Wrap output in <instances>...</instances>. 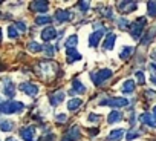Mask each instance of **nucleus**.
<instances>
[{"mask_svg":"<svg viewBox=\"0 0 156 141\" xmlns=\"http://www.w3.org/2000/svg\"><path fill=\"white\" fill-rule=\"evenodd\" d=\"M25 109V104L22 101H5L0 103V112L3 114H16Z\"/></svg>","mask_w":156,"mask_h":141,"instance_id":"obj_1","label":"nucleus"},{"mask_svg":"<svg viewBox=\"0 0 156 141\" xmlns=\"http://www.w3.org/2000/svg\"><path fill=\"white\" fill-rule=\"evenodd\" d=\"M112 77V70L110 69H101L98 72H92L90 74V78H92V83L95 86H101L104 81H107L109 78Z\"/></svg>","mask_w":156,"mask_h":141,"instance_id":"obj_2","label":"nucleus"},{"mask_svg":"<svg viewBox=\"0 0 156 141\" xmlns=\"http://www.w3.org/2000/svg\"><path fill=\"white\" fill-rule=\"evenodd\" d=\"M145 23H147L145 17H139V19H136L133 23H130V26H129V28H130V34H132V37H133L135 40H138V38L141 37Z\"/></svg>","mask_w":156,"mask_h":141,"instance_id":"obj_3","label":"nucleus"},{"mask_svg":"<svg viewBox=\"0 0 156 141\" xmlns=\"http://www.w3.org/2000/svg\"><path fill=\"white\" fill-rule=\"evenodd\" d=\"M129 101L126 98H119V97H113V98H106L100 103V106H110V107H124L127 106Z\"/></svg>","mask_w":156,"mask_h":141,"instance_id":"obj_4","label":"nucleus"},{"mask_svg":"<svg viewBox=\"0 0 156 141\" xmlns=\"http://www.w3.org/2000/svg\"><path fill=\"white\" fill-rule=\"evenodd\" d=\"M19 89H20L22 92H25L26 95H29V97H34V95L38 94V88H37L35 85L29 83V81H23V83H20V85H19Z\"/></svg>","mask_w":156,"mask_h":141,"instance_id":"obj_5","label":"nucleus"},{"mask_svg":"<svg viewBox=\"0 0 156 141\" xmlns=\"http://www.w3.org/2000/svg\"><path fill=\"white\" fill-rule=\"evenodd\" d=\"M3 92H5V95L8 98H12L16 95V86H14V83L9 78H5L3 80Z\"/></svg>","mask_w":156,"mask_h":141,"instance_id":"obj_6","label":"nucleus"},{"mask_svg":"<svg viewBox=\"0 0 156 141\" xmlns=\"http://www.w3.org/2000/svg\"><path fill=\"white\" fill-rule=\"evenodd\" d=\"M70 17H72V14L69 9H57V13H55V22H58V23H64Z\"/></svg>","mask_w":156,"mask_h":141,"instance_id":"obj_7","label":"nucleus"},{"mask_svg":"<svg viewBox=\"0 0 156 141\" xmlns=\"http://www.w3.org/2000/svg\"><path fill=\"white\" fill-rule=\"evenodd\" d=\"M103 34H104V29H97L94 34H90V37H89V45H90L92 48H97L98 43H100V40H101V37H103Z\"/></svg>","mask_w":156,"mask_h":141,"instance_id":"obj_8","label":"nucleus"},{"mask_svg":"<svg viewBox=\"0 0 156 141\" xmlns=\"http://www.w3.org/2000/svg\"><path fill=\"white\" fill-rule=\"evenodd\" d=\"M34 135H35V127H23V129H20V136L25 141H34Z\"/></svg>","mask_w":156,"mask_h":141,"instance_id":"obj_9","label":"nucleus"},{"mask_svg":"<svg viewBox=\"0 0 156 141\" xmlns=\"http://www.w3.org/2000/svg\"><path fill=\"white\" fill-rule=\"evenodd\" d=\"M118 9L121 13H126V14L132 13L136 9V2H121V3H118Z\"/></svg>","mask_w":156,"mask_h":141,"instance_id":"obj_10","label":"nucleus"},{"mask_svg":"<svg viewBox=\"0 0 156 141\" xmlns=\"http://www.w3.org/2000/svg\"><path fill=\"white\" fill-rule=\"evenodd\" d=\"M86 92V88H84V85L83 83H80V80H73L72 81V91L69 92L70 95H73V94H84Z\"/></svg>","mask_w":156,"mask_h":141,"instance_id":"obj_11","label":"nucleus"},{"mask_svg":"<svg viewBox=\"0 0 156 141\" xmlns=\"http://www.w3.org/2000/svg\"><path fill=\"white\" fill-rule=\"evenodd\" d=\"M54 37H57V31H55L52 26H48V28H44V29L41 31V38H43L44 42H49V40H52Z\"/></svg>","mask_w":156,"mask_h":141,"instance_id":"obj_12","label":"nucleus"},{"mask_svg":"<svg viewBox=\"0 0 156 141\" xmlns=\"http://www.w3.org/2000/svg\"><path fill=\"white\" fill-rule=\"evenodd\" d=\"M141 121L144 123V124H148L150 127H156V118H154V115H151V114H148V112H145V114H142L141 117Z\"/></svg>","mask_w":156,"mask_h":141,"instance_id":"obj_13","label":"nucleus"},{"mask_svg":"<svg viewBox=\"0 0 156 141\" xmlns=\"http://www.w3.org/2000/svg\"><path fill=\"white\" fill-rule=\"evenodd\" d=\"M124 136V129H113L109 135H107V141H119Z\"/></svg>","mask_w":156,"mask_h":141,"instance_id":"obj_14","label":"nucleus"},{"mask_svg":"<svg viewBox=\"0 0 156 141\" xmlns=\"http://www.w3.org/2000/svg\"><path fill=\"white\" fill-rule=\"evenodd\" d=\"M31 9L38 11V13H46L49 9V3L48 2H32L31 3Z\"/></svg>","mask_w":156,"mask_h":141,"instance_id":"obj_15","label":"nucleus"},{"mask_svg":"<svg viewBox=\"0 0 156 141\" xmlns=\"http://www.w3.org/2000/svg\"><path fill=\"white\" fill-rule=\"evenodd\" d=\"M115 40H116V35H115L113 32H109V34H107V37H106V40H104V43H103L104 49H106V51H110V49H113Z\"/></svg>","mask_w":156,"mask_h":141,"instance_id":"obj_16","label":"nucleus"},{"mask_svg":"<svg viewBox=\"0 0 156 141\" xmlns=\"http://www.w3.org/2000/svg\"><path fill=\"white\" fill-rule=\"evenodd\" d=\"M63 100H64V94H63L61 91H60V92H55V94H51V97H49V101H51L52 106L60 104Z\"/></svg>","mask_w":156,"mask_h":141,"instance_id":"obj_17","label":"nucleus"},{"mask_svg":"<svg viewBox=\"0 0 156 141\" xmlns=\"http://www.w3.org/2000/svg\"><path fill=\"white\" fill-rule=\"evenodd\" d=\"M121 91H122V94H132V92L135 91V81H133V80H127V81H124Z\"/></svg>","mask_w":156,"mask_h":141,"instance_id":"obj_18","label":"nucleus"},{"mask_svg":"<svg viewBox=\"0 0 156 141\" xmlns=\"http://www.w3.org/2000/svg\"><path fill=\"white\" fill-rule=\"evenodd\" d=\"M121 120H122V114H121V112H118V110H113V112L107 117V123H109V124L118 123V121H121Z\"/></svg>","mask_w":156,"mask_h":141,"instance_id":"obj_19","label":"nucleus"},{"mask_svg":"<svg viewBox=\"0 0 156 141\" xmlns=\"http://www.w3.org/2000/svg\"><path fill=\"white\" fill-rule=\"evenodd\" d=\"M76 60H81V55L75 49H67V63H73Z\"/></svg>","mask_w":156,"mask_h":141,"instance_id":"obj_20","label":"nucleus"},{"mask_svg":"<svg viewBox=\"0 0 156 141\" xmlns=\"http://www.w3.org/2000/svg\"><path fill=\"white\" fill-rule=\"evenodd\" d=\"M83 104V101L80 100V98H73V100H69V103H67V109L70 110V112H73V110H76L78 107H80Z\"/></svg>","mask_w":156,"mask_h":141,"instance_id":"obj_21","label":"nucleus"},{"mask_svg":"<svg viewBox=\"0 0 156 141\" xmlns=\"http://www.w3.org/2000/svg\"><path fill=\"white\" fill-rule=\"evenodd\" d=\"M76 43H78V35H70L67 40H66V48L67 49H75V46H76Z\"/></svg>","mask_w":156,"mask_h":141,"instance_id":"obj_22","label":"nucleus"},{"mask_svg":"<svg viewBox=\"0 0 156 141\" xmlns=\"http://www.w3.org/2000/svg\"><path fill=\"white\" fill-rule=\"evenodd\" d=\"M132 54H133V48H132V46H127V48H124V49L121 51L119 57H121V60H127L129 57H132Z\"/></svg>","mask_w":156,"mask_h":141,"instance_id":"obj_23","label":"nucleus"},{"mask_svg":"<svg viewBox=\"0 0 156 141\" xmlns=\"http://www.w3.org/2000/svg\"><path fill=\"white\" fill-rule=\"evenodd\" d=\"M51 22H52V19L48 17V16H38V17L35 19V23H37V25H48V23H51Z\"/></svg>","mask_w":156,"mask_h":141,"instance_id":"obj_24","label":"nucleus"},{"mask_svg":"<svg viewBox=\"0 0 156 141\" xmlns=\"http://www.w3.org/2000/svg\"><path fill=\"white\" fill-rule=\"evenodd\" d=\"M154 34H156V28H151V29L147 32L145 38H142V45H148V43H150V40L154 37Z\"/></svg>","mask_w":156,"mask_h":141,"instance_id":"obj_25","label":"nucleus"},{"mask_svg":"<svg viewBox=\"0 0 156 141\" xmlns=\"http://www.w3.org/2000/svg\"><path fill=\"white\" fill-rule=\"evenodd\" d=\"M12 127H14V123L12 121H2L0 123V129H2L3 132H8V130H12Z\"/></svg>","mask_w":156,"mask_h":141,"instance_id":"obj_26","label":"nucleus"},{"mask_svg":"<svg viewBox=\"0 0 156 141\" xmlns=\"http://www.w3.org/2000/svg\"><path fill=\"white\" fill-rule=\"evenodd\" d=\"M28 49H29L31 52H40L43 48H41V46H40L37 42H31V43L28 45Z\"/></svg>","mask_w":156,"mask_h":141,"instance_id":"obj_27","label":"nucleus"},{"mask_svg":"<svg viewBox=\"0 0 156 141\" xmlns=\"http://www.w3.org/2000/svg\"><path fill=\"white\" fill-rule=\"evenodd\" d=\"M147 6H148V16L156 17V2H148Z\"/></svg>","mask_w":156,"mask_h":141,"instance_id":"obj_28","label":"nucleus"},{"mask_svg":"<svg viewBox=\"0 0 156 141\" xmlns=\"http://www.w3.org/2000/svg\"><path fill=\"white\" fill-rule=\"evenodd\" d=\"M8 35H9V38H17L19 37V31H17V28L14 25H11L8 28Z\"/></svg>","mask_w":156,"mask_h":141,"instance_id":"obj_29","label":"nucleus"},{"mask_svg":"<svg viewBox=\"0 0 156 141\" xmlns=\"http://www.w3.org/2000/svg\"><path fill=\"white\" fill-rule=\"evenodd\" d=\"M129 26H130V22H129L127 19L122 17V19L118 20V28H119V29H126V28H129Z\"/></svg>","mask_w":156,"mask_h":141,"instance_id":"obj_30","label":"nucleus"},{"mask_svg":"<svg viewBox=\"0 0 156 141\" xmlns=\"http://www.w3.org/2000/svg\"><path fill=\"white\" fill-rule=\"evenodd\" d=\"M136 80H138L139 85H144L145 83V75H144L142 70H138V72H136Z\"/></svg>","mask_w":156,"mask_h":141,"instance_id":"obj_31","label":"nucleus"},{"mask_svg":"<svg viewBox=\"0 0 156 141\" xmlns=\"http://www.w3.org/2000/svg\"><path fill=\"white\" fill-rule=\"evenodd\" d=\"M16 28H17V31H22V32H25L26 31V25L23 23V22H16V25H14Z\"/></svg>","mask_w":156,"mask_h":141,"instance_id":"obj_32","label":"nucleus"},{"mask_svg":"<svg viewBox=\"0 0 156 141\" xmlns=\"http://www.w3.org/2000/svg\"><path fill=\"white\" fill-rule=\"evenodd\" d=\"M78 6H80V11L86 13L89 9V2H80V3H78Z\"/></svg>","mask_w":156,"mask_h":141,"instance_id":"obj_33","label":"nucleus"},{"mask_svg":"<svg viewBox=\"0 0 156 141\" xmlns=\"http://www.w3.org/2000/svg\"><path fill=\"white\" fill-rule=\"evenodd\" d=\"M100 11H101V14H103L104 17H112V9H110V8H107V9H106V8H101Z\"/></svg>","mask_w":156,"mask_h":141,"instance_id":"obj_34","label":"nucleus"},{"mask_svg":"<svg viewBox=\"0 0 156 141\" xmlns=\"http://www.w3.org/2000/svg\"><path fill=\"white\" fill-rule=\"evenodd\" d=\"M44 52H46V55H48V57H54V49H52V46H51V45H46Z\"/></svg>","mask_w":156,"mask_h":141,"instance_id":"obj_35","label":"nucleus"},{"mask_svg":"<svg viewBox=\"0 0 156 141\" xmlns=\"http://www.w3.org/2000/svg\"><path fill=\"white\" fill-rule=\"evenodd\" d=\"M138 135H139L138 132H132V130H130V132H129V133L126 135V138H127V141H132V139H135V138H136Z\"/></svg>","mask_w":156,"mask_h":141,"instance_id":"obj_36","label":"nucleus"},{"mask_svg":"<svg viewBox=\"0 0 156 141\" xmlns=\"http://www.w3.org/2000/svg\"><path fill=\"white\" fill-rule=\"evenodd\" d=\"M100 120V115H97V114H90L89 115V121L90 123H95V121H98Z\"/></svg>","mask_w":156,"mask_h":141,"instance_id":"obj_37","label":"nucleus"},{"mask_svg":"<svg viewBox=\"0 0 156 141\" xmlns=\"http://www.w3.org/2000/svg\"><path fill=\"white\" fill-rule=\"evenodd\" d=\"M66 120H67V117H66L64 114H60V115L57 117V121H58V123H64Z\"/></svg>","mask_w":156,"mask_h":141,"instance_id":"obj_38","label":"nucleus"},{"mask_svg":"<svg viewBox=\"0 0 156 141\" xmlns=\"http://www.w3.org/2000/svg\"><path fill=\"white\" fill-rule=\"evenodd\" d=\"M148 67H150V70H151V74H153V77H156V64H154V63H151V64H150Z\"/></svg>","mask_w":156,"mask_h":141,"instance_id":"obj_39","label":"nucleus"},{"mask_svg":"<svg viewBox=\"0 0 156 141\" xmlns=\"http://www.w3.org/2000/svg\"><path fill=\"white\" fill-rule=\"evenodd\" d=\"M145 95H147V98H153L154 97V92L153 91H145Z\"/></svg>","mask_w":156,"mask_h":141,"instance_id":"obj_40","label":"nucleus"},{"mask_svg":"<svg viewBox=\"0 0 156 141\" xmlns=\"http://www.w3.org/2000/svg\"><path fill=\"white\" fill-rule=\"evenodd\" d=\"M150 80H151V83H153V85H156V77H153V75H151V78H150Z\"/></svg>","mask_w":156,"mask_h":141,"instance_id":"obj_41","label":"nucleus"},{"mask_svg":"<svg viewBox=\"0 0 156 141\" xmlns=\"http://www.w3.org/2000/svg\"><path fill=\"white\" fill-rule=\"evenodd\" d=\"M151 58H153V60H156V51H154V52H151Z\"/></svg>","mask_w":156,"mask_h":141,"instance_id":"obj_42","label":"nucleus"},{"mask_svg":"<svg viewBox=\"0 0 156 141\" xmlns=\"http://www.w3.org/2000/svg\"><path fill=\"white\" fill-rule=\"evenodd\" d=\"M153 115H154V117H156V106H154V107H153Z\"/></svg>","mask_w":156,"mask_h":141,"instance_id":"obj_43","label":"nucleus"},{"mask_svg":"<svg viewBox=\"0 0 156 141\" xmlns=\"http://www.w3.org/2000/svg\"><path fill=\"white\" fill-rule=\"evenodd\" d=\"M6 141H16V139H14V138H8Z\"/></svg>","mask_w":156,"mask_h":141,"instance_id":"obj_44","label":"nucleus"},{"mask_svg":"<svg viewBox=\"0 0 156 141\" xmlns=\"http://www.w3.org/2000/svg\"><path fill=\"white\" fill-rule=\"evenodd\" d=\"M0 70H3V64L2 63H0Z\"/></svg>","mask_w":156,"mask_h":141,"instance_id":"obj_45","label":"nucleus"},{"mask_svg":"<svg viewBox=\"0 0 156 141\" xmlns=\"http://www.w3.org/2000/svg\"><path fill=\"white\" fill-rule=\"evenodd\" d=\"M0 42H2V29H0Z\"/></svg>","mask_w":156,"mask_h":141,"instance_id":"obj_46","label":"nucleus"}]
</instances>
